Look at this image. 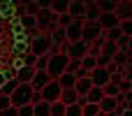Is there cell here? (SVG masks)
<instances>
[{
	"mask_svg": "<svg viewBox=\"0 0 132 116\" xmlns=\"http://www.w3.org/2000/svg\"><path fill=\"white\" fill-rule=\"evenodd\" d=\"M32 116H51V105L42 100L39 105H35V107H32Z\"/></svg>",
	"mask_w": 132,
	"mask_h": 116,
	"instance_id": "cell-23",
	"label": "cell"
},
{
	"mask_svg": "<svg viewBox=\"0 0 132 116\" xmlns=\"http://www.w3.org/2000/svg\"><path fill=\"white\" fill-rule=\"evenodd\" d=\"M67 0H51L49 2V9L56 14V16H60V14H67Z\"/></svg>",
	"mask_w": 132,
	"mask_h": 116,
	"instance_id": "cell-19",
	"label": "cell"
},
{
	"mask_svg": "<svg viewBox=\"0 0 132 116\" xmlns=\"http://www.w3.org/2000/svg\"><path fill=\"white\" fill-rule=\"evenodd\" d=\"M116 107H118V102H116V98H107V95H104V98H102V102H100V112H102V114H114V112H116Z\"/></svg>",
	"mask_w": 132,
	"mask_h": 116,
	"instance_id": "cell-17",
	"label": "cell"
},
{
	"mask_svg": "<svg viewBox=\"0 0 132 116\" xmlns=\"http://www.w3.org/2000/svg\"><path fill=\"white\" fill-rule=\"evenodd\" d=\"M97 19H100V9H97L95 0H86V16H84V21L86 23H95Z\"/></svg>",
	"mask_w": 132,
	"mask_h": 116,
	"instance_id": "cell-13",
	"label": "cell"
},
{
	"mask_svg": "<svg viewBox=\"0 0 132 116\" xmlns=\"http://www.w3.org/2000/svg\"><path fill=\"white\" fill-rule=\"evenodd\" d=\"M60 91H63V88H60V84H58L56 79H51V81L42 88V100H44V102H49V105H53V102H58V100H60Z\"/></svg>",
	"mask_w": 132,
	"mask_h": 116,
	"instance_id": "cell-6",
	"label": "cell"
},
{
	"mask_svg": "<svg viewBox=\"0 0 132 116\" xmlns=\"http://www.w3.org/2000/svg\"><path fill=\"white\" fill-rule=\"evenodd\" d=\"M81 67H84L86 72H93V70L97 67V58H93V56H86V58H81Z\"/></svg>",
	"mask_w": 132,
	"mask_h": 116,
	"instance_id": "cell-27",
	"label": "cell"
},
{
	"mask_svg": "<svg viewBox=\"0 0 132 116\" xmlns=\"http://www.w3.org/2000/svg\"><path fill=\"white\" fill-rule=\"evenodd\" d=\"M0 98H2V88H0Z\"/></svg>",
	"mask_w": 132,
	"mask_h": 116,
	"instance_id": "cell-45",
	"label": "cell"
},
{
	"mask_svg": "<svg viewBox=\"0 0 132 116\" xmlns=\"http://www.w3.org/2000/svg\"><path fill=\"white\" fill-rule=\"evenodd\" d=\"M95 5H97L100 14H114L116 12V2H111V0H95Z\"/></svg>",
	"mask_w": 132,
	"mask_h": 116,
	"instance_id": "cell-21",
	"label": "cell"
},
{
	"mask_svg": "<svg viewBox=\"0 0 132 116\" xmlns=\"http://www.w3.org/2000/svg\"><path fill=\"white\" fill-rule=\"evenodd\" d=\"M19 23H21V28H23V30H32V28H37L35 16H28V14H26V16H21V19H19Z\"/></svg>",
	"mask_w": 132,
	"mask_h": 116,
	"instance_id": "cell-25",
	"label": "cell"
},
{
	"mask_svg": "<svg viewBox=\"0 0 132 116\" xmlns=\"http://www.w3.org/2000/svg\"><path fill=\"white\" fill-rule=\"evenodd\" d=\"M56 81L60 84V88H63V91H70V88H74V86H77V77H74V74H70V72L60 74Z\"/></svg>",
	"mask_w": 132,
	"mask_h": 116,
	"instance_id": "cell-16",
	"label": "cell"
},
{
	"mask_svg": "<svg viewBox=\"0 0 132 116\" xmlns=\"http://www.w3.org/2000/svg\"><path fill=\"white\" fill-rule=\"evenodd\" d=\"M35 60H37V56L30 53V51H26L23 58H21V65H26V67H35Z\"/></svg>",
	"mask_w": 132,
	"mask_h": 116,
	"instance_id": "cell-32",
	"label": "cell"
},
{
	"mask_svg": "<svg viewBox=\"0 0 132 116\" xmlns=\"http://www.w3.org/2000/svg\"><path fill=\"white\" fill-rule=\"evenodd\" d=\"M35 21H37V30H39L42 35H51V30L58 26V16L49 9V2H44V5H42V9L37 12Z\"/></svg>",
	"mask_w": 132,
	"mask_h": 116,
	"instance_id": "cell-1",
	"label": "cell"
},
{
	"mask_svg": "<svg viewBox=\"0 0 132 116\" xmlns=\"http://www.w3.org/2000/svg\"><path fill=\"white\" fill-rule=\"evenodd\" d=\"M51 47H53L51 37H49V35H39V37H35V40L30 42L28 51H30V53H35V56H49Z\"/></svg>",
	"mask_w": 132,
	"mask_h": 116,
	"instance_id": "cell-4",
	"label": "cell"
},
{
	"mask_svg": "<svg viewBox=\"0 0 132 116\" xmlns=\"http://www.w3.org/2000/svg\"><path fill=\"white\" fill-rule=\"evenodd\" d=\"M102 35V28H100V23L95 21V23H84V33H81V42H86L88 47L97 40Z\"/></svg>",
	"mask_w": 132,
	"mask_h": 116,
	"instance_id": "cell-7",
	"label": "cell"
},
{
	"mask_svg": "<svg viewBox=\"0 0 132 116\" xmlns=\"http://www.w3.org/2000/svg\"><path fill=\"white\" fill-rule=\"evenodd\" d=\"M67 63H70V58H67V53H56V56H51L49 58V65H46V74L51 77V79H58L60 74H65V70H67Z\"/></svg>",
	"mask_w": 132,
	"mask_h": 116,
	"instance_id": "cell-2",
	"label": "cell"
},
{
	"mask_svg": "<svg viewBox=\"0 0 132 116\" xmlns=\"http://www.w3.org/2000/svg\"><path fill=\"white\" fill-rule=\"evenodd\" d=\"M7 107H12V102H9V98H5V95H2V98H0V112H5Z\"/></svg>",
	"mask_w": 132,
	"mask_h": 116,
	"instance_id": "cell-42",
	"label": "cell"
},
{
	"mask_svg": "<svg viewBox=\"0 0 132 116\" xmlns=\"http://www.w3.org/2000/svg\"><path fill=\"white\" fill-rule=\"evenodd\" d=\"M19 116H32V105H23V107H19Z\"/></svg>",
	"mask_w": 132,
	"mask_h": 116,
	"instance_id": "cell-39",
	"label": "cell"
},
{
	"mask_svg": "<svg viewBox=\"0 0 132 116\" xmlns=\"http://www.w3.org/2000/svg\"><path fill=\"white\" fill-rule=\"evenodd\" d=\"M39 102H42V91H35V93H32V100H30V105L35 107V105H39Z\"/></svg>",
	"mask_w": 132,
	"mask_h": 116,
	"instance_id": "cell-41",
	"label": "cell"
},
{
	"mask_svg": "<svg viewBox=\"0 0 132 116\" xmlns=\"http://www.w3.org/2000/svg\"><path fill=\"white\" fill-rule=\"evenodd\" d=\"M26 5V14L28 16H37V12L42 9V2H23Z\"/></svg>",
	"mask_w": 132,
	"mask_h": 116,
	"instance_id": "cell-29",
	"label": "cell"
},
{
	"mask_svg": "<svg viewBox=\"0 0 132 116\" xmlns=\"http://www.w3.org/2000/svg\"><path fill=\"white\" fill-rule=\"evenodd\" d=\"M81 105L77 102V105H70V107H65V116H81Z\"/></svg>",
	"mask_w": 132,
	"mask_h": 116,
	"instance_id": "cell-34",
	"label": "cell"
},
{
	"mask_svg": "<svg viewBox=\"0 0 132 116\" xmlns=\"http://www.w3.org/2000/svg\"><path fill=\"white\" fill-rule=\"evenodd\" d=\"M0 88H2V95H5V98H9V95L19 88V81H16V79H7L5 84H0Z\"/></svg>",
	"mask_w": 132,
	"mask_h": 116,
	"instance_id": "cell-24",
	"label": "cell"
},
{
	"mask_svg": "<svg viewBox=\"0 0 132 116\" xmlns=\"http://www.w3.org/2000/svg\"><path fill=\"white\" fill-rule=\"evenodd\" d=\"M114 14L118 16L121 23L123 21H130L132 19V2H116V12Z\"/></svg>",
	"mask_w": 132,
	"mask_h": 116,
	"instance_id": "cell-11",
	"label": "cell"
},
{
	"mask_svg": "<svg viewBox=\"0 0 132 116\" xmlns=\"http://www.w3.org/2000/svg\"><path fill=\"white\" fill-rule=\"evenodd\" d=\"M84 19H72V23L65 28V37H67V42L70 44H74V42H81V33H84Z\"/></svg>",
	"mask_w": 132,
	"mask_h": 116,
	"instance_id": "cell-5",
	"label": "cell"
},
{
	"mask_svg": "<svg viewBox=\"0 0 132 116\" xmlns=\"http://www.w3.org/2000/svg\"><path fill=\"white\" fill-rule=\"evenodd\" d=\"M79 70H81V60H72V58H70V63H67V70H65V72H70V74H77Z\"/></svg>",
	"mask_w": 132,
	"mask_h": 116,
	"instance_id": "cell-35",
	"label": "cell"
},
{
	"mask_svg": "<svg viewBox=\"0 0 132 116\" xmlns=\"http://www.w3.org/2000/svg\"><path fill=\"white\" fill-rule=\"evenodd\" d=\"M51 116H65V105H63L60 100L51 105Z\"/></svg>",
	"mask_w": 132,
	"mask_h": 116,
	"instance_id": "cell-33",
	"label": "cell"
},
{
	"mask_svg": "<svg viewBox=\"0 0 132 116\" xmlns=\"http://www.w3.org/2000/svg\"><path fill=\"white\" fill-rule=\"evenodd\" d=\"M49 58H51V56H37V60H35V72H46Z\"/></svg>",
	"mask_w": 132,
	"mask_h": 116,
	"instance_id": "cell-28",
	"label": "cell"
},
{
	"mask_svg": "<svg viewBox=\"0 0 132 116\" xmlns=\"http://www.w3.org/2000/svg\"><path fill=\"white\" fill-rule=\"evenodd\" d=\"M67 14H70L72 19H84V16H86V0H70Z\"/></svg>",
	"mask_w": 132,
	"mask_h": 116,
	"instance_id": "cell-9",
	"label": "cell"
},
{
	"mask_svg": "<svg viewBox=\"0 0 132 116\" xmlns=\"http://www.w3.org/2000/svg\"><path fill=\"white\" fill-rule=\"evenodd\" d=\"M132 53V37H130V42H128V56Z\"/></svg>",
	"mask_w": 132,
	"mask_h": 116,
	"instance_id": "cell-43",
	"label": "cell"
},
{
	"mask_svg": "<svg viewBox=\"0 0 132 116\" xmlns=\"http://www.w3.org/2000/svg\"><path fill=\"white\" fill-rule=\"evenodd\" d=\"M60 102H63L65 107H70V105H77V102H79V95H77V91H74V88H70V91H60Z\"/></svg>",
	"mask_w": 132,
	"mask_h": 116,
	"instance_id": "cell-18",
	"label": "cell"
},
{
	"mask_svg": "<svg viewBox=\"0 0 132 116\" xmlns=\"http://www.w3.org/2000/svg\"><path fill=\"white\" fill-rule=\"evenodd\" d=\"M90 88H93V81H90V77H86V79H77V86H74V91H77V95H79V98H86V95L90 93Z\"/></svg>",
	"mask_w": 132,
	"mask_h": 116,
	"instance_id": "cell-15",
	"label": "cell"
},
{
	"mask_svg": "<svg viewBox=\"0 0 132 116\" xmlns=\"http://www.w3.org/2000/svg\"><path fill=\"white\" fill-rule=\"evenodd\" d=\"M70 23H72V16L70 14H60L58 16V28H67Z\"/></svg>",
	"mask_w": 132,
	"mask_h": 116,
	"instance_id": "cell-36",
	"label": "cell"
},
{
	"mask_svg": "<svg viewBox=\"0 0 132 116\" xmlns=\"http://www.w3.org/2000/svg\"><path fill=\"white\" fill-rule=\"evenodd\" d=\"M116 51H118L116 42H104V44H102V49H100V53H104V56H109V58H114V56H116Z\"/></svg>",
	"mask_w": 132,
	"mask_h": 116,
	"instance_id": "cell-26",
	"label": "cell"
},
{
	"mask_svg": "<svg viewBox=\"0 0 132 116\" xmlns=\"http://www.w3.org/2000/svg\"><path fill=\"white\" fill-rule=\"evenodd\" d=\"M121 33H123V35H128V37H132V19L121 23Z\"/></svg>",
	"mask_w": 132,
	"mask_h": 116,
	"instance_id": "cell-37",
	"label": "cell"
},
{
	"mask_svg": "<svg viewBox=\"0 0 132 116\" xmlns=\"http://www.w3.org/2000/svg\"><path fill=\"white\" fill-rule=\"evenodd\" d=\"M32 86L30 84H19V88L9 95V102H12V107H23V105H30V100H32Z\"/></svg>",
	"mask_w": 132,
	"mask_h": 116,
	"instance_id": "cell-3",
	"label": "cell"
},
{
	"mask_svg": "<svg viewBox=\"0 0 132 116\" xmlns=\"http://www.w3.org/2000/svg\"><path fill=\"white\" fill-rule=\"evenodd\" d=\"M97 116H107V114H102V112H100V114H97Z\"/></svg>",
	"mask_w": 132,
	"mask_h": 116,
	"instance_id": "cell-44",
	"label": "cell"
},
{
	"mask_svg": "<svg viewBox=\"0 0 132 116\" xmlns=\"http://www.w3.org/2000/svg\"><path fill=\"white\" fill-rule=\"evenodd\" d=\"M111 60H114V63L123 70V67H125V63H128V51H116V56H114Z\"/></svg>",
	"mask_w": 132,
	"mask_h": 116,
	"instance_id": "cell-30",
	"label": "cell"
},
{
	"mask_svg": "<svg viewBox=\"0 0 132 116\" xmlns=\"http://www.w3.org/2000/svg\"><path fill=\"white\" fill-rule=\"evenodd\" d=\"M97 23H100L102 33H107V30H111V28H118V26H121V21H118V16H116V14H100Z\"/></svg>",
	"mask_w": 132,
	"mask_h": 116,
	"instance_id": "cell-10",
	"label": "cell"
},
{
	"mask_svg": "<svg viewBox=\"0 0 132 116\" xmlns=\"http://www.w3.org/2000/svg\"><path fill=\"white\" fill-rule=\"evenodd\" d=\"M109 63H111V58H109V56H104V53H100V56H97V67H107Z\"/></svg>",
	"mask_w": 132,
	"mask_h": 116,
	"instance_id": "cell-38",
	"label": "cell"
},
{
	"mask_svg": "<svg viewBox=\"0 0 132 116\" xmlns=\"http://www.w3.org/2000/svg\"><path fill=\"white\" fill-rule=\"evenodd\" d=\"M0 116H19V109L16 107H7L5 112H0Z\"/></svg>",
	"mask_w": 132,
	"mask_h": 116,
	"instance_id": "cell-40",
	"label": "cell"
},
{
	"mask_svg": "<svg viewBox=\"0 0 132 116\" xmlns=\"http://www.w3.org/2000/svg\"><path fill=\"white\" fill-rule=\"evenodd\" d=\"M32 77H35V67H26V65L16 67V81L19 84H30Z\"/></svg>",
	"mask_w": 132,
	"mask_h": 116,
	"instance_id": "cell-12",
	"label": "cell"
},
{
	"mask_svg": "<svg viewBox=\"0 0 132 116\" xmlns=\"http://www.w3.org/2000/svg\"><path fill=\"white\" fill-rule=\"evenodd\" d=\"M49 81H51V77H49L46 72H35V77H32V81H30V86H32V91H42Z\"/></svg>",
	"mask_w": 132,
	"mask_h": 116,
	"instance_id": "cell-14",
	"label": "cell"
},
{
	"mask_svg": "<svg viewBox=\"0 0 132 116\" xmlns=\"http://www.w3.org/2000/svg\"><path fill=\"white\" fill-rule=\"evenodd\" d=\"M102 98H104V91H102V88H97V86H93V88H90V93L86 95V100H88L90 105H100V102H102Z\"/></svg>",
	"mask_w": 132,
	"mask_h": 116,
	"instance_id": "cell-22",
	"label": "cell"
},
{
	"mask_svg": "<svg viewBox=\"0 0 132 116\" xmlns=\"http://www.w3.org/2000/svg\"><path fill=\"white\" fill-rule=\"evenodd\" d=\"M49 37H51L53 47H63V42H67V37H65V28H58V26L51 30V35H49Z\"/></svg>",
	"mask_w": 132,
	"mask_h": 116,
	"instance_id": "cell-20",
	"label": "cell"
},
{
	"mask_svg": "<svg viewBox=\"0 0 132 116\" xmlns=\"http://www.w3.org/2000/svg\"><path fill=\"white\" fill-rule=\"evenodd\" d=\"M102 91H104V95H107V98H118V95H121V88H118L116 84H107Z\"/></svg>",
	"mask_w": 132,
	"mask_h": 116,
	"instance_id": "cell-31",
	"label": "cell"
},
{
	"mask_svg": "<svg viewBox=\"0 0 132 116\" xmlns=\"http://www.w3.org/2000/svg\"><path fill=\"white\" fill-rule=\"evenodd\" d=\"M88 77H90L93 86H97V88H104V86H107V84L111 81V74H109V72H107L104 67H95V70H93V72H90Z\"/></svg>",
	"mask_w": 132,
	"mask_h": 116,
	"instance_id": "cell-8",
	"label": "cell"
}]
</instances>
